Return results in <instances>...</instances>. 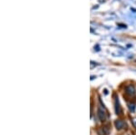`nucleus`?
Instances as JSON below:
<instances>
[{
  "instance_id": "nucleus-1",
  "label": "nucleus",
  "mask_w": 136,
  "mask_h": 135,
  "mask_svg": "<svg viewBox=\"0 0 136 135\" xmlns=\"http://www.w3.org/2000/svg\"><path fill=\"white\" fill-rule=\"evenodd\" d=\"M106 116H107V112H106L105 108L100 105L99 108H98V117L101 121H104L106 119Z\"/></svg>"
},
{
  "instance_id": "nucleus-2",
  "label": "nucleus",
  "mask_w": 136,
  "mask_h": 135,
  "mask_svg": "<svg viewBox=\"0 0 136 135\" xmlns=\"http://www.w3.org/2000/svg\"><path fill=\"white\" fill-rule=\"evenodd\" d=\"M115 127L117 128L118 130H121V129H123V128H124V127L126 126V124H125V123H124V121H121V120H118V121H116L115 122Z\"/></svg>"
},
{
  "instance_id": "nucleus-3",
  "label": "nucleus",
  "mask_w": 136,
  "mask_h": 135,
  "mask_svg": "<svg viewBox=\"0 0 136 135\" xmlns=\"http://www.w3.org/2000/svg\"><path fill=\"white\" fill-rule=\"evenodd\" d=\"M115 112H116V113H117V114H120V113H121V112H122V110H121V107H120L119 101H118L117 98L115 99Z\"/></svg>"
},
{
  "instance_id": "nucleus-4",
  "label": "nucleus",
  "mask_w": 136,
  "mask_h": 135,
  "mask_svg": "<svg viewBox=\"0 0 136 135\" xmlns=\"http://www.w3.org/2000/svg\"><path fill=\"white\" fill-rule=\"evenodd\" d=\"M127 94H129L130 95H134V94H135V90H134V87L133 86H128L127 87Z\"/></svg>"
},
{
  "instance_id": "nucleus-5",
  "label": "nucleus",
  "mask_w": 136,
  "mask_h": 135,
  "mask_svg": "<svg viewBox=\"0 0 136 135\" xmlns=\"http://www.w3.org/2000/svg\"><path fill=\"white\" fill-rule=\"evenodd\" d=\"M132 123H133V125L135 126V128H136V118L132 119Z\"/></svg>"
}]
</instances>
